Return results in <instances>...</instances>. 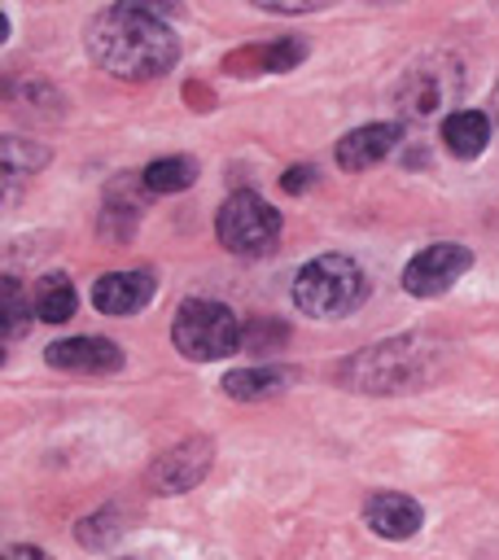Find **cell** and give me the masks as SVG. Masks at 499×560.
Segmentation results:
<instances>
[{
    "mask_svg": "<svg viewBox=\"0 0 499 560\" xmlns=\"http://www.w3.org/2000/svg\"><path fill=\"white\" fill-rule=\"evenodd\" d=\"M302 57H306V44H302V39L254 44V48L232 52V57H228V70H236V74H258V70H293Z\"/></svg>",
    "mask_w": 499,
    "mask_h": 560,
    "instance_id": "13",
    "label": "cell"
},
{
    "mask_svg": "<svg viewBox=\"0 0 499 560\" xmlns=\"http://www.w3.org/2000/svg\"><path fill=\"white\" fill-rule=\"evenodd\" d=\"M0 293H4V341H22L26 328H31V311H35V302L22 293V280H18V276H4Z\"/></svg>",
    "mask_w": 499,
    "mask_h": 560,
    "instance_id": "18",
    "label": "cell"
},
{
    "mask_svg": "<svg viewBox=\"0 0 499 560\" xmlns=\"http://www.w3.org/2000/svg\"><path fill=\"white\" fill-rule=\"evenodd\" d=\"M144 188L149 192H184L197 179V162L193 158H158L144 166Z\"/></svg>",
    "mask_w": 499,
    "mask_h": 560,
    "instance_id": "17",
    "label": "cell"
},
{
    "mask_svg": "<svg viewBox=\"0 0 499 560\" xmlns=\"http://www.w3.org/2000/svg\"><path fill=\"white\" fill-rule=\"evenodd\" d=\"M35 315L39 319H48V324H66L70 315H74V284L66 280V276H44L39 284H35Z\"/></svg>",
    "mask_w": 499,
    "mask_h": 560,
    "instance_id": "16",
    "label": "cell"
},
{
    "mask_svg": "<svg viewBox=\"0 0 499 560\" xmlns=\"http://www.w3.org/2000/svg\"><path fill=\"white\" fill-rule=\"evenodd\" d=\"M88 52L114 79H158L179 61V39L158 4H109L88 22Z\"/></svg>",
    "mask_w": 499,
    "mask_h": 560,
    "instance_id": "1",
    "label": "cell"
},
{
    "mask_svg": "<svg viewBox=\"0 0 499 560\" xmlns=\"http://www.w3.org/2000/svg\"><path fill=\"white\" fill-rule=\"evenodd\" d=\"M311 184H315V166H289L285 179H280L285 192H306Z\"/></svg>",
    "mask_w": 499,
    "mask_h": 560,
    "instance_id": "20",
    "label": "cell"
},
{
    "mask_svg": "<svg viewBox=\"0 0 499 560\" xmlns=\"http://www.w3.org/2000/svg\"><path fill=\"white\" fill-rule=\"evenodd\" d=\"M285 372L276 368H241V372H228L223 376V394L228 398H245V402H258V398H271L285 389Z\"/></svg>",
    "mask_w": 499,
    "mask_h": 560,
    "instance_id": "15",
    "label": "cell"
},
{
    "mask_svg": "<svg viewBox=\"0 0 499 560\" xmlns=\"http://www.w3.org/2000/svg\"><path fill=\"white\" fill-rule=\"evenodd\" d=\"M118 516L105 508V512H96V516H88L83 525H79V542L83 547H92V551H101V547H109L118 534H123V525H114Z\"/></svg>",
    "mask_w": 499,
    "mask_h": 560,
    "instance_id": "19",
    "label": "cell"
},
{
    "mask_svg": "<svg viewBox=\"0 0 499 560\" xmlns=\"http://www.w3.org/2000/svg\"><path fill=\"white\" fill-rule=\"evenodd\" d=\"M464 88V70L455 57H425L411 70H403V79L394 83V109L407 122H425L438 118L446 105H455Z\"/></svg>",
    "mask_w": 499,
    "mask_h": 560,
    "instance_id": "5",
    "label": "cell"
},
{
    "mask_svg": "<svg viewBox=\"0 0 499 560\" xmlns=\"http://www.w3.org/2000/svg\"><path fill=\"white\" fill-rule=\"evenodd\" d=\"M403 136L398 122H368V127H355L350 136L337 140V166L341 171H368L372 162H381L394 140Z\"/></svg>",
    "mask_w": 499,
    "mask_h": 560,
    "instance_id": "12",
    "label": "cell"
},
{
    "mask_svg": "<svg viewBox=\"0 0 499 560\" xmlns=\"http://www.w3.org/2000/svg\"><path fill=\"white\" fill-rule=\"evenodd\" d=\"M210 455H214V446H210L206 438H188V442H179V446H171L166 455L153 459L149 486H153L158 494H184V490H193V486L206 477Z\"/></svg>",
    "mask_w": 499,
    "mask_h": 560,
    "instance_id": "8",
    "label": "cell"
},
{
    "mask_svg": "<svg viewBox=\"0 0 499 560\" xmlns=\"http://www.w3.org/2000/svg\"><path fill=\"white\" fill-rule=\"evenodd\" d=\"M48 368H61V372H118L123 368V350L109 341V337H66V341H53L44 350Z\"/></svg>",
    "mask_w": 499,
    "mask_h": 560,
    "instance_id": "9",
    "label": "cell"
},
{
    "mask_svg": "<svg viewBox=\"0 0 499 560\" xmlns=\"http://www.w3.org/2000/svg\"><path fill=\"white\" fill-rule=\"evenodd\" d=\"M171 341L184 359L210 363V359H228L245 346V328L232 315V306L214 302V298H188L179 302L175 319H171Z\"/></svg>",
    "mask_w": 499,
    "mask_h": 560,
    "instance_id": "3",
    "label": "cell"
},
{
    "mask_svg": "<svg viewBox=\"0 0 499 560\" xmlns=\"http://www.w3.org/2000/svg\"><path fill=\"white\" fill-rule=\"evenodd\" d=\"M363 521H368V529L381 534V538H411V534L420 529L425 512H420V503H416L411 494L376 490V494H368V503H363Z\"/></svg>",
    "mask_w": 499,
    "mask_h": 560,
    "instance_id": "11",
    "label": "cell"
},
{
    "mask_svg": "<svg viewBox=\"0 0 499 560\" xmlns=\"http://www.w3.org/2000/svg\"><path fill=\"white\" fill-rule=\"evenodd\" d=\"M4 560H48V556L31 542H18V547H4Z\"/></svg>",
    "mask_w": 499,
    "mask_h": 560,
    "instance_id": "21",
    "label": "cell"
},
{
    "mask_svg": "<svg viewBox=\"0 0 499 560\" xmlns=\"http://www.w3.org/2000/svg\"><path fill=\"white\" fill-rule=\"evenodd\" d=\"M214 236L228 254L263 258L280 241V210L267 206L258 192H232L214 214Z\"/></svg>",
    "mask_w": 499,
    "mask_h": 560,
    "instance_id": "4",
    "label": "cell"
},
{
    "mask_svg": "<svg viewBox=\"0 0 499 560\" xmlns=\"http://www.w3.org/2000/svg\"><path fill=\"white\" fill-rule=\"evenodd\" d=\"M420 359V346L398 337V341H381V346H368L359 350L355 359H346L337 368V376L350 385V389H363V394H390V389H407L416 381H425V372L416 368Z\"/></svg>",
    "mask_w": 499,
    "mask_h": 560,
    "instance_id": "6",
    "label": "cell"
},
{
    "mask_svg": "<svg viewBox=\"0 0 499 560\" xmlns=\"http://www.w3.org/2000/svg\"><path fill=\"white\" fill-rule=\"evenodd\" d=\"M153 298V276L149 271H105L92 284V306L101 315H136Z\"/></svg>",
    "mask_w": 499,
    "mask_h": 560,
    "instance_id": "10",
    "label": "cell"
},
{
    "mask_svg": "<svg viewBox=\"0 0 499 560\" xmlns=\"http://www.w3.org/2000/svg\"><path fill=\"white\" fill-rule=\"evenodd\" d=\"M368 298V276L346 254H320L293 276V306L311 319H341Z\"/></svg>",
    "mask_w": 499,
    "mask_h": 560,
    "instance_id": "2",
    "label": "cell"
},
{
    "mask_svg": "<svg viewBox=\"0 0 499 560\" xmlns=\"http://www.w3.org/2000/svg\"><path fill=\"white\" fill-rule=\"evenodd\" d=\"M442 144H446L455 158H477V153H486V144H490V118L477 114V109H455V114H446V122H442Z\"/></svg>",
    "mask_w": 499,
    "mask_h": 560,
    "instance_id": "14",
    "label": "cell"
},
{
    "mask_svg": "<svg viewBox=\"0 0 499 560\" xmlns=\"http://www.w3.org/2000/svg\"><path fill=\"white\" fill-rule=\"evenodd\" d=\"M468 267H473V249H468V245L438 241V245H425V249L403 267V289L416 293V298H438V293H446Z\"/></svg>",
    "mask_w": 499,
    "mask_h": 560,
    "instance_id": "7",
    "label": "cell"
}]
</instances>
